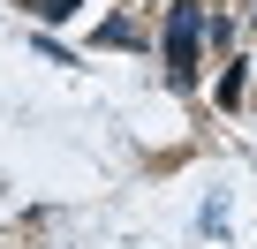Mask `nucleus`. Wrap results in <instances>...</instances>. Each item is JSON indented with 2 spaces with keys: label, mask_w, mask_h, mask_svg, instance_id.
<instances>
[{
  "label": "nucleus",
  "mask_w": 257,
  "mask_h": 249,
  "mask_svg": "<svg viewBox=\"0 0 257 249\" xmlns=\"http://www.w3.org/2000/svg\"><path fill=\"white\" fill-rule=\"evenodd\" d=\"M197 53H204V8L197 0H174L167 8V83L174 91L197 83Z\"/></svg>",
  "instance_id": "f257e3e1"
},
{
  "label": "nucleus",
  "mask_w": 257,
  "mask_h": 249,
  "mask_svg": "<svg viewBox=\"0 0 257 249\" xmlns=\"http://www.w3.org/2000/svg\"><path fill=\"white\" fill-rule=\"evenodd\" d=\"M212 98H219V106H227V113H234V106H242V98H249V61H234V68H227V76H219V83H212Z\"/></svg>",
  "instance_id": "f03ea898"
},
{
  "label": "nucleus",
  "mask_w": 257,
  "mask_h": 249,
  "mask_svg": "<svg viewBox=\"0 0 257 249\" xmlns=\"http://www.w3.org/2000/svg\"><path fill=\"white\" fill-rule=\"evenodd\" d=\"M98 46H137V23H128V16H106L98 23Z\"/></svg>",
  "instance_id": "7ed1b4c3"
},
{
  "label": "nucleus",
  "mask_w": 257,
  "mask_h": 249,
  "mask_svg": "<svg viewBox=\"0 0 257 249\" xmlns=\"http://www.w3.org/2000/svg\"><path fill=\"white\" fill-rule=\"evenodd\" d=\"M31 16H38V23H68V16H76V0H31Z\"/></svg>",
  "instance_id": "20e7f679"
},
{
  "label": "nucleus",
  "mask_w": 257,
  "mask_h": 249,
  "mask_svg": "<svg viewBox=\"0 0 257 249\" xmlns=\"http://www.w3.org/2000/svg\"><path fill=\"white\" fill-rule=\"evenodd\" d=\"M249 23H257V0H249Z\"/></svg>",
  "instance_id": "39448f33"
}]
</instances>
